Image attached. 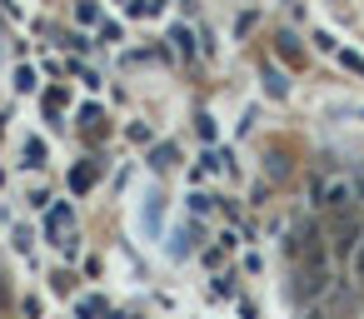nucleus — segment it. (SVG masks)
<instances>
[{
    "instance_id": "nucleus-2",
    "label": "nucleus",
    "mask_w": 364,
    "mask_h": 319,
    "mask_svg": "<svg viewBox=\"0 0 364 319\" xmlns=\"http://www.w3.org/2000/svg\"><path fill=\"white\" fill-rule=\"evenodd\" d=\"M70 220H75V215H70V205H55V210L46 215V229H50V234H65V229H70Z\"/></svg>"
},
{
    "instance_id": "nucleus-4",
    "label": "nucleus",
    "mask_w": 364,
    "mask_h": 319,
    "mask_svg": "<svg viewBox=\"0 0 364 319\" xmlns=\"http://www.w3.org/2000/svg\"><path fill=\"white\" fill-rule=\"evenodd\" d=\"M100 314V299H80V319H95Z\"/></svg>"
},
{
    "instance_id": "nucleus-6",
    "label": "nucleus",
    "mask_w": 364,
    "mask_h": 319,
    "mask_svg": "<svg viewBox=\"0 0 364 319\" xmlns=\"http://www.w3.org/2000/svg\"><path fill=\"white\" fill-rule=\"evenodd\" d=\"M309 319H319V314H309Z\"/></svg>"
},
{
    "instance_id": "nucleus-1",
    "label": "nucleus",
    "mask_w": 364,
    "mask_h": 319,
    "mask_svg": "<svg viewBox=\"0 0 364 319\" xmlns=\"http://www.w3.org/2000/svg\"><path fill=\"white\" fill-rule=\"evenodd\" d=\"M349 200H354V185H349V180H324V185H314V205H319L324 215H349Z\"/></svg>"
},
{
    "instance_id": "nucleus-3",
    "label": "nucleus",
    "mask_w": 364,
    "mask_h": 319,
    "mask_svg": "<svg viewBox=\"0 0 364 319\" xmlns=\"http://www.w3.org/2000/svg\"><path fill=\"white\" fill-rule=\"evenodd\" d=\"M70 185H75V190H85V185H95V170H80V175H70Z\"/></svg>"
},
{
    "instance_id": "nucleus-5",
    "label": "nucleus",
    "mask_w": 364,
    "mask_h": 319,
    "mask_svg": "<svg viewBox=\"0 0 364 319\" xmlns=\"http://www.w3.org/2000/svg\"><path fill=\"white\" fill-rule=\"evenodd\" d=\"M354 274H359V279H364V239H359V244H354Z\"/></svg>"
}]
</instances>
